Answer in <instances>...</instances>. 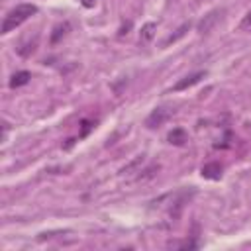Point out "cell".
Instances as JSON below:
<instances>
[{
	"instance_id": "cell-1",
	"label": "cell",
	"mask_w": 251,
	"mask_h": 251,
	"mask_svg": "<svg viewBox=\"0 0 251 251\" xmlns=\"http://www.w3.org/2000/svg\"><path fill=\"white\" fill-rule=\"evenodd\" d=\"M35 12H37V6L35 4H18L16 8H12L6 14L4 22H2V33H10L18 25H22L27 18H31Z\"/></svg>"
},
{
	"instance_id": "cell-2",
	"label": "cell",
	"mask_w": 251,
	"mask_h": 251,
	"mask_svg": "<svg viewBox=\"0 0 251 251\" xmlns=\"http://www.w3.org/2000/svg\"><path fill=\"white\" fill-rule=\"evenodd\" d=\"M226 14V10L224 8H216V10H212V12H208L200 22H198V25H196V31L200 33V35H204V33H210L214 27H216V24L222 20V16Z\"/></svg>"
},
{
	"instance_id": "cell-3",
	"label": "cell",
	"mask_w": 251,
	"mask_h": 251,
	"mask_svg": "<svg viewBox=\"0 0 251 251\" xmlns=\"http://www.w3.org/2000/svg\"><path fill=\"white\" fill-rule=\"evenodd\" d=\"M171 114H173V110H169V108H155L149 116H147V120H145V126L147 127H159V126H163L169 118H171Z\"/></svg>"
},
{
	"instance_id": "cell-4",
	"label": "cell",
	"mask_w": 251,
	"mask_h": 251,
	"mask_svg": "<svg viewBox=\"0 0 251 251\" xmlns=\"http://www.w3.org/2000/svg\"><path fill=\"white\" fill-rule=\"evenodd\" d=\"M206 76V73L204 71H198V73H192V75H188V76H184V78H180L175 86H173V90L175 92H178V90H186L188 86H192V84H196V82H200V78H204Z\"/></svg>"
},
{
	"instance_id": "cell-5",
	"label": "cell",
	"mask_w": 251,
	"mask_h": 251,
	"mask_svg": "<svg viewBox=\"0 0 251 251\" xmlns=\"http://www.w3.org/2000/svg\"><path fill=\"white\" fill-rule=\"evenodd\" d=\"M200 175L204 178H210V180H218L222 176V165L212 161V163H206L202 169H200Z\"/></svg>"
},
{
	"instance_id": "cell-6",
	"label": "cell",
	"mask_w": 251,
	"mask_h": 251,
	"mask_svg": "<svg viewBox=\"0 0 251 251\" xmlns=\"http://www.w3.org/2000/svg\"><path fill=\"white\" fill-rule=\"evenodd\" d=\"M169 143L171 145H184L186 141H188V135H186V131L182 129V127H175L171 133H169Z\"/></svg>"
},
{
	"instance_id": "cell-7",
	"label": "cell",
	"mask_w": 251,
	"mask_h": 251,
	"mask_svg": "<svg viewBox=\"0 0 251 251\" xmlns=\"http://www.w3.org/2000/svg\"><path fill=\"white\" fill-rule=\"evenodd\" d=\"M29 78H31V75H29L27 71H18V73H14V75H12V78H10V88L24 86V84H27V82H29Z\"/></svg>"
},
{
	"instance_id": "cell-8",
	"label": "cell",
	"mask_w": 251,
	"mask_h": 251,
	"mask_svg": "<svg viewBox=\"0 0 251 251\" xmlns=\"http://www.w3.org/2000/svg\"><path fill=\"white\" fill-rule=\"evenodd\" d=\"M155 31H157V25H155L153 22L145 24V25L141 27V33H139V41H141V43H147V41H151V39H153V35H155Z\"/></svg>"
},
{
	"instance_id": "cell-9",
	"label": "cell",
	"mask_w": 251,
	"mask_h": 251,
	"mask_svg": "<svg viewBox=\"0 0 251 251\" xmlns=\"http://www.w3.org/2000/svg\"><path fill=\"white\" fill-rule=\"evenodd\" d=\"M69 29H71V25H69V22H65V24H59V25H55V29H53V33H51V41L53 43H57L61 37H65L67 33H69Z\"/></svg>"
},
{
	"instance_id": "cell-10",
	"label": "cell",
	"mask_w": 251,
	"mask_h": 251,
	"mask_svg": "<svg viewBox=\"0 0 251 251\" xmlns=\"http://www.w3.org/2000/svg\"><path fill=\"white\" fill-rule=\"evenodd\" d=\"M188 27H190V24H182V25H180V27L176 29V33H175V35H171V37H167V39H165V45H169V43L176 41L178 37H182V35H184V33L188 31Z\"/></svg>"
},
{
	"instance_id": "cell-11",
	"label": "cell",
	"mask_w": 251,
	"mask_h": 251,
	"mask_svg": "<svg viewBox=\"0 0 251 251\" xmlns=\"http://www.w3.org/2000/svg\"><path fill=\"white\" fill-rule=\"evenodd\" d=\"M239 29H241V31H251V10L243 16V20H241V24H239Z\"/></svg>"
},
{
	"instance_id": "cell-12",
	"label": "cell",
	"mask_w": 251,
	"mask_h": 251,
	"mask_svg": "<svg viewBox=\"0 0 251 251\" xmlns=\"http://www.w3.org/2000/svg\"><path fill=\"white\" fill-rule=\"evenodd\" d=\"M94 127V122H88V120H84L82 122V129H80V137H84V135H88V131Z\"/></svg>"
},
{
	"instance_id": "cell-13",
	"label": "cell",
	"mask_w": 251,
	"mask_h": 251,
	"mask_svg": "<svg viewBox=\"0 0 251 251\" xmlns=\"http://www.w3.org/2000/svg\"><path fill=\"white\" fill-rule=\"evenodd\" d=\"M176 247H182V249H194V247H196V241H182V243H178Z\"/></svg>"
},
{
	"instance_id": "cell-14",
	"label": "cell",
	"mask_w": 251,
	"mask_h": 251,
	"mask_svg": "<svg viewBox=\"0 0 251 251\" xmlns=\"http://www.w3.org/2000/svg\"><path fill=\"white\" fill-rule=\"evenodd\" d=\"M94 2H96V0H82V4H84L86 8H90V6H94Z\"/></svg>"
}]
</instances>
